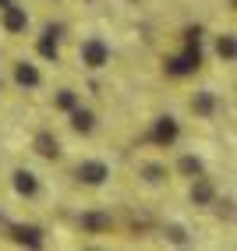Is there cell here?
I'll return each mask as SVG.
<instances>
[{"label": "cell", "mask_w": 237, "mask_h": 251, "mask_svg": "<svg viewBox=\"0 0 237 251\" xmlns=\"http://www.w3.org/2000/svg\"><path fill=\"white\" fill-rule=\"evenodd\" d=\"M11 237L25 244V248H43L46 244V233L43 226H32V223H18V226H11Z\"/></svg>", "instance_id": "12"}, {"label": "cell", "mask_w": 237, "mask_h": 251, "mask_svg": "<svg viewBox=\"0 0 237 251\" xmlns=\"http://www.w3.org/2000/svg\"><path fill=\"white\" fill-rule=\"evenodd\" d=\"M60 25H46L43 28V36L36 39V53L43 57V60H50V64H57L60 60Z\"/></svg>", "instance_id": "6"}, {"label": "cell", "mask_w": 237, "mask_h": 251, "mask_svg": "<svg viewBox=\"0 0 237 251\" xmlns=\"http://www.w3.org/2000/svg\"><path fill=\"white\" fill-rule=\"evenodd\" d=\"M7 4H11V0H0V7H7Z\"/></svg>", "instance_id": "21"}, {"label": "cell", "mask_w": 237, "mask_h": 251, "mask_svg": "<svg viewBox=\"0 0 237 251\" xmlns=\"http://www.w3.org/2000/svg\"><path fill=\"white\" fill-rule=\"evenodd\" d=\"M216 205V212H219V220H234V198H227V202H212Z\"/></svg>", "instance_id": "20"}, {"label": "cell", "mask_w": 237, "mask_h": 251, "mask_svg": "<svg viewBox=\"0 0 237 251\" xmlns=\"http://www.w3.org/2000/svg\"><path fill=\"white\" fill-rule=\"evenodd\" d=\"M67 117H71V127L78 131V135H92V131H96V113H92L89 106H81V103H78Z\"/></svg>", "instance_id": "14"}, {"label": "cell", "mask_w": 237, "mask_h": 251, "mask_svg": "<svg viewBox=\"0 0 237 251\" xmlns=\"http://www.w3.org/2000/svg\"><path fill=\"white\" fill-rule=\"evenodd\" d=\"M32 152L53 163V159H60V156H64V145H60V138L53 135V131H39V135L32 138Z\"/></svg>", "instance_id": "8"}, {"label": "cell", "mask_w": 237, "mask_h": 251, "mask_svg": "<svg viewBox=\"0 0 237 251\" xmlns=\"http://www.w3.org/2000/svg\"><path fill=\"white\" fill-rule=\"evenodd\" d=\"M216 110H219V96H216L212 89H198V92L191 96V113H195V117L209 121V117H216Z\"/></svg>", "instance_id": "9"}, {"label": "cell", "mask_w": 237, "mask_h": 251, "mask_svg": "<svg viewBox=\"0 0 237 251\" xmlns=\"http://www.w3.org/2000/svg\"><path fill=\"white\" fill-rule=\"evenodd\" d=\"M177 138H181V124H177V117L163 113V117H156V121H152V131H149V142H152V145L170 149V145H177Z\"/></svg>", "instance_id": "4"}, {"label": "cell", "mask_w": 237, "mask_h": 251, "mask_svg": "<svg viewBox=\"0 0 237 251\" xmlns=\"http://www.w3.org/2000/svg\"><path fill=\"white\" fill-rule=\"evenodd\" d=\"M78 226L85 230V233H110V226H113V216H110V212H99V209H92V212H81V216H78Z\"/></svg>", "instance_id": "10"}, {"label": "cell", "mask_w": 237, "mask_h": 251, "mask_svg": "<svg viewBox=\"0 0 237 251\" xmlns=\"http://www.w3.org/2000/svg\"><path fill=\"white\" fill-rule=\"evenodd\" d=\"M11 78H14V85L25 89V92H32V89L43 85V71H39L32 60H14V64H11Z\"/></svg>", "instance_id": "5"}, {"label": "cell", "mask_w": 237, "mask_h": 251, "mask_svg": "<svg viewBox=\"0 0 237 251\" xmlns=\"http://www.w3.org/2000/svg\"><path fill=\"white\" fill-rule=\"evenodd\" d=\"M177 174L191 180V177H198V174H206V163H202L195 152H184V156L177 159Z\"/></svg>", "instance_id": "15"}, {"label": "cell", "mask_w": 237, "mask_h": 251, "mask_svg": "<svg viewBox=\"0 0 237 251\" xmlns=\"http://www.w3.org/2000/svg\"><path fill=\"white\" fill-rule=\"evenodd\" d=\"M78 103H81V99H78V92H75V89H60V92L53 96V106H57L60 113H71Z\"/></svg>", "instance_id": "18"}, {"label": "cell", "mask_w": 237, "mask_h": 251, "mask_svg": "<svg viewBox=\"0 0 237 251\" xmlns=\"http://www.w3.org/2000/svg\"><path fill=\"white\" fill-rule=\"evenodd\" d=\"M78 57H81V64H85L89 71H103V68H110V43L99 39V36H89L81 43Z\"/></svg>", "instance_id": "2"}, {"label": "cell", "mask_w": 237, "mask_h": 251, "mask_svg": "<svg viewBox=\"0 0 237 251\" xmlns=\"http://www.w3.org/2000/svg\"><path fill=\"white\" fill-rule=\"evenodd\" d=\"M138 174H142L145 184H163V180H166V166H163V163H142Z\"/></svg>", "instance_id": "17"}, {"label": "cell", "mask_w": 237, "mask_h": 251, "mask_svg": "<svg viewBox=\"0 0 237 251\" xmlns=\"http://www.w3.org/2000/svg\"><path fill=\"white\" fill-rule=\"evenodd\" d=\"M11 184H14V191H18L22 198H36L39 195V177L32 174V170H14Z\"/></svg>", "instance_id": "13"}, {"label": "cell", "mask_w": 237, "mask_h": 251, "mask_svg": "<svg viewBox=\"0 0 237 251\" xmlns=\"http://www.w3.org/2000/svg\"><path fill=\"white\" fill-rule=\"evenodd\" d=\"M0 14H4V28L11 32V36H22V32L28 28V22H32V14L18 4V0H11L7 7H0Z\"/></svg>", "instance_id": "7"}, {"label": "cell", "mask_w": 237, "mask_h": 251, "mask_svg": "<svg viewBox=\"0 0 237 251\" xmlns=\"http://www.w3.org/2000/svg\"><path fill=\"white\" fill-rule=\"evenodd\" d=\"M191 202H195V205H202V209L216 202V184H212L206 174L191 177Z\"/></svg>", "instance_id": "11"}, {"label": "cell", "mask_w": 237, "mask_h": 251, "mask_svg": "<svg viewBox=\"0 0 237 251\" xmlns=\"http://www.w3.org/2000/svg\"><path fill=\"white\" fill-rule=\"evenodd\" d=\"M216 57L223 60V64H234V57H237V39H234V32L216 36Z\"/></svg>", "instance_id": "16"}, {"label": "cell", "mask_w": 237, "mask_h": 251, "mask_svg": "<svg viewBox=\"0 0 237 251\" xmlns=\"http://www.w3.org/2000/svg\"><path fill=\"white\" fill-rule=\"evenodd\" d=\"M75 180L85 184V188H103L110 180V163L106 159H81L75 166Z\"/></svg>", "instance_id": "3"}, {"label": "cell", "mask_w": 237, "mask_h": 251, "mask_svg": "<svg viewBox=\"0 0 237 251\" xmlns=\"http://www.w3.org/2000/svg\"><path fill=\"white\" fill-rule=\"evenodd\" d=\"M202 68V28H188L184 32V50L163 60V71L170 78H188Z\"/></svg>", "instance_id": "1"}, {"label": "cell", "mask_w": 237, "mask_h": 251, "mask_svg": "<svg viewBox=\"0 0 237 251\" xmlns=\"http://www.w3.org/2000/svg\"><path fill=\"white\" fill-rule=\"evenodd\" d=\"M163 233H166V241H170V244H181V248H188V244H191V237H188V230H184L181 223H170V226H166Z\"/></svg>", "instance_id": "19"}]
</instances>
